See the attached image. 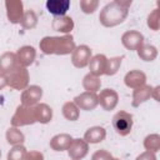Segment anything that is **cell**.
<instances>
[{"label": "cell", "instance_id": "1", "mask_svg": "<svg viewBox=\"0 0 160 160\" xmlns=\"http://www.w3.org/2000/svg\"><path fill=\"white\" fill-rule=\"evenodd\" d=\"M131 0H114L108 2L99 14L100 24L105 28H114L125 21L129 15V8L131 6Z\"/></svg>", "mask_w": 160, "mask_h": 160}, {"label": "cell", "instance_id": "2", "mask_svg": "<svg viewBox=\"0 0 160 160\" xmlns=\"http://www.w3.org/2000/svg\"><path fill=\"white\" fill-rule=\"evenodd\" d=\"M40 50L45 55H68L76 48L71 34L62 36H44L39 42Z\"/></svg>", "mask_w": 160, "mask_h": 160}, {"label": "cell", "instance_id": "3", "mask_svg": "<svg viewBox=\"0 0 160 160\" xmlns=\"http://www.w3.org/2000/svg\"><path fill=\"white\" fill-rule=\"evenodd\" d=\"M36 122V114H35V106H25L19 105L11 116L10 124L14 128H21L26 125H32Z\"/></svg>", "mask_w": 160, "mask_h": 160}, {"label": "cell", "instance_id": "4", "mask_svg": "<svg viewBox=\"0 0 160 160\" xmlns=\"http://www.w3.org/2000/svg\"><path fill=\"white\" fill-rule=\"evenodd\" d=\"M8 79V86H10L14 90H25L29 86L30 74L26 68L20 66L19 64L6 74Z\"/></svg>", "mask_w": 160, "mask_h": 160}, {"label": "cell", "instance_id": "5", "mask_svg": "<svg viewBox=\"0 0 160 160\" xmlns=\"http://www.w3.org/2000/svg\"><path fill=\"white\" fill-rule=\"evenodd\" d=\"M134 125L132 115L128 111L120 110L112 116V128L120 136H126L131 132Z\"/></svg>", "mask_w": 160, "mask_h": 160}, {"label": "cell", "instance_id": "6", "mask_svg": "<svg viewBox=\"0 0 160 160\" xmlns=\"http://www.w3.org/2000/svg\"><path fill=\"white\" fill-rule=\"evenodd\" d=\"M92 56V51L88 45H79L71 52V62L78 69H84L89 65V61Z\"/></svg>", "mask_w": 160, "mask_h": 160}, {"label": "cell", "instance_id": "7", "mask_svg": "<svg viewBox=\"0 0 160 160\" xmlns=\"http://www.w3.org/2000/svg\"><path fill=\"white\" fill-rule=\"evenodd\" d=\"M121 44L130 51H138L144 44V35L138 30H129L121 35Z\"/></svg>", "mask_w": 160, "mask_h": 160}, {"label": "cell", "instance_id": "8", "mask_svg": "<svg viewBox=\"0 0 160 160\" xmlns=\"http://www.w3.org/2000/svg\"><path fill=\"white\" fill-rule=\"evenodd\" d=\"M6 18L11 24H20L24 16V4L21 0H6L5 1Z\"/></svg>", "mask_w": 160, "mask_h": 160}, {"label": "cell", "instance_id": "9", "mask_svg": "<svg viewBox=\"0 0 160 160\" xmlns=\"http://www.w3.org/2000/svg\"><path fill=\"white\" fill-rule=\"evenodd\" d=\"M98 102L105 111H111L116 108L119 102V94L114 89H102L98 94Z\"/></svg>", "mask_w": 160, "mask_h": 160}, {"label": "cell", "instance_id": "10", "mask_svg": "<svg viewBox=\"0 0 160 160\" xmlns=\"http://www.w3.org/2000/svg\"><path fill=\"white\" fill-rule=\"evenodd\" d=\"M42 98V88L39 85H29L21 92V105L25 106H35L40 102Z\"/></svg>", "mask_w": 160, "mask_h": 160}, {"label": "cell", "instance_id": "11", "mask_svg": "<svg viewBox=\"0 0 160 160\" xmlns=\"http://www.w3.org/2000/svg\"><path fill=\"white\" fill-rule=\"evenodd\" d=\"M72 101L79 108V110H85V111H91L99 105L98 95L94 92H89V91H84L76 95Z\"/></svg>", "mask_w": 160, "mask_h": 160}, {"label": "cell", "instance_id": "12", "mask_svg": "<svg viewBox=\"0 0 160 160\" xmlns=\"http://www.w3.org/2000/svg\"><path fill=\"white\" fill-rule=\"evenodd\" d=\"M89 152V144L84 139H72L70 146L68 148V154L71 160H81Z\"/></svg>", "mask_w": 160, "mask_h": 160}, {"label": "cell", "instance_id": "13", "mask_svg": "<svg viewBox=\"0 0 160 160\" xmlns=\"http://www.w3.org/2000/svg\"><path fill=\"white\" fill-rule=\"evenodd\" d=\"M16 60H18V64L22 68H28L30 66L35 59H36V50L34 46H30V45H24L21 46L16 52Z\"/></svg>", "mask_w": 160, "mask_h": 160}, {"label": "cell", "instance_id": "14", "mask_svg": "<svg viewBox=\"0 0 160 160\" xmlns=\"http://www.w3.org/2000/svg\"><path fill=\"white\" fill-rule=\"evenodd\" d=\"M124 82L130 89H138V88L146 84V75L144 71L134 69V70H130L125 74Z\"/></svg>", "mask_w": 160, "mask_h": 160}, {"label": "cell", "instance_id": "15", "mask_svg": "<svg viewBox=\"0 0 160 160\" xmlns=\"http://www.w3.org/2000/svg\"><path fill=\"white\" fill-rule=\"evenodd\" d=\"M74 20L72 18L68 16V15H64V16H54L52 21H51V28L52 30L55 31H59V32H62L65 35L70 34L74 29Z\"/></svg>", "mask_w": 160, "mask_h": 160}, {"label": "cell", "instance_id": "16", "mask_svg": "<svg viewBox=\"0 0 160 160\" xmlns=\"http://www.w3.org/2000/svg\"><path fill=\"white\" fill-rule=\"evenodd\" d=\"M152 88L151 85H142L138 89H134L132 90V101H131V105L134 108H138L140 106L141 104H144L145 101H148L151 95H152Z\"/></svg>", "mask_w": 160, "mask_h": 160}, {"label": "cell", "instance_id": "17", "mask_svg": "<svg viewBox=\"0 0 160 160\" xmlns=\"http://www.w3.org/2000/svg\"><path fill=\"white\" fill-rule=\"evenodd\" d=\"M106 60L108 58L104 54H96L94 56H91L90 61H89V70L90 74L100 78L101 75H104L105 72V66H106Z\"/></svg>", "mask_w": 160, "mask_h": 160}, {"label": "cell", "instance_id": "18", "mask_svg": "<svg viewBox=\"0 0 160 160\" xmlns=\"http://www.w3.org/2000/svg\"><path fill=\"white\" fill-rule=\"evenodd\" d=\"M71 141H72V136L70 134L61 132V134L54 135L51 138L49 145L54 151H64V150H68Z\"/></svg>", "mask_w": 160, "mask_h": 160}, {"label": "cell", "instance_id": "19", "mask_svg": "<svg viewBox=\"0 0 160 160\" xmlns=\"http://www.w3.org/2000/svg\"><path fill=\"white\" fill-rule=\"evenodd\" d=\"M70 0H48L46 9L54 16H64L70 9Z\"/></svg>", "mask_w": 160, "mask_h": 160}, {"label": "cell", "instance_id": "20", "mask_svg": "<svg viewBox=\"0 0 160 160\" xmlns=\"http://www.w3.org/2000/svg\"><path fill=\"white\" fill-rule=\"evenodd\" d=\"M106 138V130L102 126H91L84 134V140L88 144H99Z\"/></svg>", "mask_w": 160, "mask_h": 160}, {"label": "cell", "instance_id": "21", "mask_svg": "<svg viewBox=\"0 0 160 160\" xmlns=\"http://www.w3.org/2000/svg\"><path fill=\"white\" fill-rule=\"evenodd\" d=\"M16 65H18V60H16L15 52L6 51V52H4V54L0 55V72L1 74H5L6 75Z\"/></svg>", "mask_w": 160, "mask_h": 160}, {"label": "cell", "instance_id": "22", "mask_svg": "<svg viewBox=\"0 0 160 160\" xmlns=\"http://www.w3.org/2000/svg\"><path fill=\"white\" fill-rule=\"evenodd\" d=\"M35 114L36 122L40 124H48L52 119V109L45 102H39L38 105H35Z\"/></svg>", "mask_w": 160, "mask_h": 160}, {"label": "cell", "instance_id": "23", "mask_svg": "<svg viewBox=\"0 0 160 160\" xmlns=\"http://www.w3.org/2000/svg\"><path fill=\"white\" fill-rule=\"evenodd\" d=\"M81 84H82V88L85 89V91L94 92V94H96L100 90V88H101L100 78H98V76H95V75H92L90 72H88L82 78V82Z\"/></svg>", "mask_w": 160, "mask_h": 160}, {"label": "cell", "instance_id": "24", "mask_svg": "<svg viewBox=\"0 0 160 160\" xmlns=\"http://www.w3.org/2000/svg\"><path fill=\"white\" fill-rule=\"evenodd\" d=\"M5 138H6V141L12 145V146H16V145H22L24 141H25V135L21 130H19V128H9L5 132Z\"/></svg>", "mask_w": 160, "mask_h": 160}, {"label": "cell", "instance_id": "25", "mask_svg": "<svg viewBox=\"0 0 160 160\" xmlns=\"http://www.w3.org/2000/svg\"><path fill=\"white\" fill-rule=\"evenodd\" d=\"M138 56L144 61H154L158 58V48L151 44H142L138 50Z\"/></svg>", "mask_w": 160, "mask_h": 160}, {"label": "cell", "instance_id": "26", "mask_svg": "<svg viewBox=\"0 0 160 160\" xmlns=\"http://www.w3.org/2000/svg\"><path fill=\"white\" fill-rule=\"evenodd\" d=\"M61 112L64 118L69 121H76L80 118V110L74 104V101H66L61 108Z\"/></svg>", "mask_w": 160, "mask_h": 160}, {"label": "cell", "instance_id": "27", "mask_svg": "<svg viewBox=\"0 0 160 160\" xmlns=\"http://www.w3.org/2000/svg\"><path fill=\"white\" fill-rule=\"evenodd\" d=\"M38 15L36 12L32 10V9H29L24 12V16L20 21V25L22 29H26V30H31L34 29L36 25H38Z\"/></svg>", "mask_w": 160, "mask_h": 160}, {"label": "cell", "instance_id": "28", "mask_svg": "<svg viewBox=\"0 0 160 160\" xmlns=\"http://www.w3.org/2000/svg\"><path fill=\"white\" fill-rule=\"evenodd\" d=\"M144 148H145V151L156 154L160 150V135L159 134H149L148 136H145Z\"/></svg>", "mask_w": 160, "mask_h": 160}, {"label": "cell", "instance_id": "29", "mask_svg": "<svg viewBox=\"0 0 160 160\" xmlns=\"http://www.w3.org/2000/svg\"><path fill=\"white\" fill-rule=\"evenodd\" d=\"M122 59L124 56H114V58H110L106 60V66H105V72L104 75H108V76H114L120 66H121V62H122Z\"/></svg>", "mask_w": 160, "mask_h": 160}, {"label": "cell", "instance_id": "30", "mask_svg": "<svg viewBox=\"0 0 160 160\" xmlns=\"http://www.w3.org/2000/svg\"><path fill=\"white\" fill-rule=\"evenodd\" d=\"M26 152H28V150L24 145H16L9 150L6 159L8 160H22L24 156L26 155Z\"/></svg>", "mask_w": 160, "mask_h": 160}, {"label": "cell", "instance_id": "31", "mask_svg": "<svg viewBox=\"0 0 160 160\" xmlns=\"http://www.w3.org/2000/svg\"><path fill=\"white\" fill-rule=\"evenodd\" d=\"M80 9L84 14H94L99 8L98 0H80Z\"/></svg>", "mask_w": 160, "mask_h": 160}, {"label": "cell", "instance_id": "32", "mask_svg": "<svg viewBox=\"0 0 160 160\" xmlns=\"http://www.w3.org/2000/svg\"><path fill=\"white\" fill-rule=\"evenodd\" d=\"M146 24L150 28V30H152V31H158L159 30V9H154L149 14Z\"/></svg>", "mask_w": 160, "mask_h": 160}, {"label": "cell", "instance_id": "33", "mask_svg": "<svg viewBox=\"0 0 160 160\" xmlns=\"http://www.w3.org/2000/svg\"><path fill=\"white\" fill-rule=\"evenodd\" d=\"M115 158L105 149H100L96 150L92 155H91V160H114Z\"/></svg>", "mask_w": 160, "mask_h": 160}, {"label": "cell", "instance_id": "34", "mask_svg": "<svg viewBox=\"0 0 160 160\" xmlns=\"http://www.w3.org/2000/svg\"><path fill=\"white\" fill-rule=\"evenodd\" d=\"M22 160H44V154L38 150H30L26 152Z\"/></svg>", "mask_w": 160, "mask_h": 160}, {"label": "cell", "instance_id": "35", "mask_svg": "<svg viewBox=\"0 0 160 160\" xmlns=\"http://www.w3.org/2000/svg\"><path fill=\"white\" fill-rule=\"evenodd\" d=\"M135 160H158V159H156L155 154H152L150 151H144L140 155H138Z\"/></svg>", "mask_w": 160, "mask_h": 160}, {"label": "cell", "instance_id": "36", "mask_svg": "<svg viewBox=\"0 0 160 160\" xmlns=\"http://www.w3.org/2000/svg\"><path fill=\"white\" fill-rule=\"evenodd\" d=\"M6 86H8V79H6V75L0 72V90H2V89L6 88Z\"/></svg>", "mask_w": 160, "mask_h": 160}, {"label": "cell", "instance_id": "37", "mask_svg": "<svg viewBox=\"0 0 160 160\" xmlns=\"http://www.w3.org/2000/svg\"><path fill=\"white\" fill-rule=\"evenodd\" d=\"M159 89H160V86H155V88H152V95H151V98H154L156 101H160V100H159V96H158Z\"/></svg>", "mask_w": 160, "mask_h": 160}, {"label": "cell", "instance_id": "38", "mask_svg": "<svg viewBox=\"0 0 160 160\" xmlns=\"http://www.w3.org/2000/svg\"><path fill=\"white\" fill-rule=\"evenodd\" d=\"M0 159H1V150H0Z\"/></svg>", "mask_w": 160, "mask_h": 160}, {"label": "cell", "instance_id": "39", "mask_svg": "<svg viewBox=\"0 0 160 160\" xmlns=\"http://www.w3.org/2000/svg\"><path fill=\"white\" fill-rule=\"evenodd\" d=\"M114 160H120V159H116V158H115V159H114Z\"/></svg>", "mask_w": 160, "mask_h": 160}]
</instances>
